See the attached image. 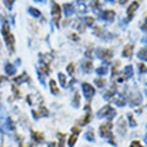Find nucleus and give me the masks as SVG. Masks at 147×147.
Returning a JSON list of instances; mask_svg holds the SVG:
<instances>
[{"instance_id": "25", "label": "nucleus", "mask_w": 147, "mask_h": 147, "mask_svg": "<svg viewBox=\"0 0 147 147\" xmlns=\"http://www.w3.org/2000/svg\"><path fill=\"white\" fill-rule=\"evenodd\" d=\"M24 79H27V80H30V79H28V78H27V75L24 74V75H22V76L16 78V79H15V83H16V84H20V83H23V80H24Z\"/></svg>"}, {"instance_id": "50", "label": "nucleus", "mask_w": 147, "mask_h": 147, "mask_svg": "<svg viewBox=\"0 0 147 147\" xmlns=\"http://www.w3.org/2000/svg\"><path fill=\"white\" fill-rule=\"evenodd\" d=\"M83 1H84V0H79V3H83Z\"/></svg>"}, {"instance_id": "30", "label": "nucleus", "mask_w": 147, "mask_h": 147, "mask_svg": "<svg viewBox=\"0 0 147 147\" xmlns=\"http://www.w3.org/2000/svg\"><path fill=\"white\" fill-rule=\"evenodd\" d=\"M90 118H91V116H90V114H87V115H86L84 118H83V119L79 122V123H80V124H87L90 122Z\"/></svg>"}, {"instance_id": "17", "label": "nucleus", "mask_w": 147, "mask_h": 147, "mask_svg": "<svg viewBox=\"0 0 147 147\" xmlns=\"http://www.w3.org/2000/svg\"><path fill=\"white\" fill-rule=\"evenodd\" d=\"M32 139H35L36 142H43V139H44V136L40 134V132H36L34 131L32 132Z\"/></svg>"}, {"instance_id": "34", "label": "nucleus", "mask_w": 147, "mask_h": 147, "mask_svg": "<svg viewBox=\"0 0 147 147\" xmlns=\"http://www.w3.org/2000/svg\"><path fill=\"white\" fill-rule=\"evenodd\" d=\"M78 9H79V12H82V13H84V12L87 11V8H86V5L83 3L79 4V8H78Z\"/></svg>"}, {"instance_id": "11", "label": "nucleus", "mask_w": 147, "mask_h": 147, "mask_svg": "<svg viewBox=\"0 0 147 147\" xmlns=\"http://www.w3.org/2000/svg\"><path fill=\"white\" fill-rule=\"evenodd\" d=\"M63 11H64L66 16H71L75 12V7H74L72 4H64L63 5Z\"/></svg>"}, {"instance_id": "1", "label": "nucleus", "mask_w": 147, "mask_h": 147, "mask_svg": "<svg viewBox=\"0 0 147 147\" xmlns=\"http://www.w3.org/2000/svg\"><path fill=\"white\" fill-rule=\"evenodd\" d=\"M1 32H3V36H4V39H5V43H7V47H8V50H9V52H13V50H15V47H13L15 39H13V35L9 32V26H8V23L3 24Z\"/></svg>"}, {"instance_id": "13", "label": "nucleus", "mask_w": 147, "mask_h": 147, "mask_svg": "<svg viewBox=\"0 0 147 147\" xmlns=\"http://www.w3.org/2000/svg\"><path fill=\"white\" fill-rule=\"evenodd\" d=\"M138 58H139L140 60L147 62V48H142V50L138 52Z\"/></svg>"}, {"instance_id": "12", "label": "nucleus", "mask_w": 147, "mask_h": 147, "mask_svg": "<svg viewBox=\"0 0 147 147\" xmlns=\"http://www.w3.org/2000/svg\"><path fill=\"white\" fill-rule=\"evenodd\" d=\"M132 48H134L132 44H127V46L124 47V50H123V56L124 58H131L132 56Z\"/></svg>"}, {"instance_id": "36", "label": "nucleus", "mask_w": 147, "mask_h": 147, "mask_svg": "<svg viewBox=\"0 0 147 147\" xmlns=\"http://www.w3.org/2000/svg\"><path fill=\"white\" fill-rule=\"evenodd\" d=\"M95 83H96L98 87H103V86H105V80H103V79H96Z\"/></svg>"}, {"instance_id": "35", "label": "nucleus", "mask_w": 147, "mask_h": 147, "mask_svg": "<svg viewBox=\"0 0 147 147\" xmlns=\"http://www.w3.org/2000/svg\"><path fill=\"white\" fill-rule=\"evenodd\" d=\"M42 72H44L46 75H48V74L51 72L50 68H48V66H47V64H46V66H42Z\"/></svg>"}, {"instance_id": "16", "label": "nucleus", "mask_w": 147, "mask_h": 147, "mask_svg": "<svg viewBox=\"0 0 147 147\" xmlns=\"http://www.w3.org/2000/svg\"><path fill=\"white\" fill-rule=\"evenodd\" d=\"M115 91H116V86L114 84V86H112V87H111V88H110L109 91H107V92L105 94V99H110V98H111L112 95L115 94Z\"/></svg>"}, {"instance_id": "14", "label": "nucleus", "mask_w": 147, "mask_h": 147, "mask_svg": "<svg viewBox=\"0 0 147 147\" xmlns=\"http://www.w3.org/2000/svg\"><path fill=\"white\" fill-rule=\"evenodd\" d=\"M83 70H84V72H91V70H92V62L87 60V62L83 63Z\"/></svg>"}, {"instance_id": "41", "label": "nucleus", "mask_w": 147, "mask_h": 147, "mask_svg": "<svg viewBox=\"0 0 147 147\" xmlns=\"http://www.w3.org/2000/svg\"><path fill=\"white\" fill-rule=\"evenodd\" d=\"M12 90H13V92H15V95H16V96L19 98V96H20V94H19V90L16 88V86H13V87H12Z\"/></svg>"}, {"instance_id": "24", "label": "nucleus", "mask_w": 147, "mask_h": 147, "mask_svg": "<svg viewBox=\"0 0 147 147\" xmlns=\"http://www.w3.org/2000/svg\"><path fill=\"white\" fill-rule=\"evenodd\" d=\"M28 12H30L32 16H35V18H40V11H38L36 8H30Z\"/></svg>"}, {"instance_id": "40", "label": "nucleus", "mask_w": 147, "mask_h": 147, "mask_svg": "<svg viewBox=\"0 0 147 147\" xmlns=\"http://www.w3.org/2000/svg\"><path fill=\"white\" fill-rule=\"evenodd\" d=\"M67 71H68V74H71V75H72V74H74V64H70V66L67 67Z\"/></svg>"}, {"instance_id": "26", "label": "nucleus", "mask_w": 147, "mask_h": 147, "mask_svg": "<svg viewBox=\"0 0 147 147\" xmlns=\"http://www.w3.org/2000/svg\"><path fill=\"white\" fill-rule=\"evenodd\" d=\"M79 102H80V96H79V94H76L75 96H74V107H79Z\"/></svg>"}, {"instance_id": "8", "label": "nucleus", "mask_w": 147, "mask_h": 147, "mask_svg": "<svg viewBox=\"0 0 147 147\" xmlns=\"http://www.w3.org/2000/svg\"><path fill=\"white\" fill-rule=\"evenodd\" d=\"M100 18H102L103 20H106V22L111 23V22H114V18H115V12H114V11H105V12H102Z\"/></svg>"}, {"instance_id": "44", "label": "nucleus", "mask_w": 147, "mask_h": 147, "mask_svg": "<svg viewBox=\"0 0 147 147\" xmlns=\"http://www.w3.org/2000/svg\"><path fill=\"white\" fill-rule=\"evenodd\" d=\"M71 38H72V40H78V39H79L78 35H71Z\"/></svg>"}, {"instance_id": "46", "label": "nucleus", "mask_w": 147, "mask_h": 147, "mask_svg": "<svg viewBox=\"0 0 147 147\" xmlns=\"http://www.w3.org/2000/svg\"><path fill=\"white\" fill-rule=\"evenodd\" d=\"M126 1H127V0H119V3H120V4H124Z\"/></svg>"}, {"instance_id": "3", "label": "nucleus", "mask_w": 147, "mask_h": 147, "mask_svg": "<svg viewBox=\"0 0 147 147\" xmlns=\"http://www.w3.org/2000/svg\"><path fill=\"white\" fill-rule=\"evenodd\" d=\"M82 88H83V92H84L86 99H87V100H91L92 96L95 95V90H94V87L90 84V83H83Z\"/></svg>"}, {"instance_id": "47", "label": "nucleus", "mask_w": 147, "mask_h": 147, "mask_svg": "<svg viewBox=\"0 0 147 147\" xmlns=\"http://www.w3.org/2000/svg\"><path fill=\"white\" fill-rule=\"evenodd\" d=\"M4 80H5V78H0V83H3Z\"/></svg>"}, {"instance_id": "21", "label": "nucleus", "mask_w": 147, "mask_h": 147, "mask_svg": "<svg viewBox=\"0 0 147 147\" xmlns=\"http://www.w3.org/2000/svg\"><path fill=\"white\" fill-rule=\"evenodd\" d=\"M58 78H59V80H60V84L63 86V87H66V84H67V79H66V76H64V74H58Z\"/></svg>"}, {"instance_id": "38", "label": "nucleus", "mask_w": 147, "mask_h": 147, "mask_svg": "<svg viewBox=\"0 0 147 147\" xmlns=\"http://www.w3.org/2000/svg\"><path fill=\"white\" fill-rule=\"evenodd\" d=\"M116 105H118V106H120V107H123V106L126 105V103H124V100H123V99H122V98H120V99H118V100H116Z\"/></svg>"}, {"instance_id": "7", "label": "nucleus", "mask_w": 147, "mask_h": 147, "mask_svg": "<svg viewBox=\"0 0 147 147\" xmlns=\"http://www.w3.org/2000/svg\"><path fill=\"white\" fill-rule=\"evenodd\" d=\"M132 75V67L131 66H127L126 68H124L123 74L120 75V78L118 79V82H124V80H127L128 78H131Z\"/></svg>"}, {"instance_id": "15", "label": "nucleus", "mask_w": 147, "mask_h": 147, "mask_svg": "<svg viewBox=\"0 0 147 147\" xmlns=\"http://www.w3.org/2000/svg\"><path fill=\"white\" fill-rule=\"evenodd\" d=\"M15 71H16L15 66H12V64H9V63L5 66V74H7V75H13Z\"/></svg>"}, {"instance_id": "43", "label": "nucleus", "mask_w": 147, "mask_h": 147, "mask_svg": "<svg viewBox=\"0 0 147 147\" xmlns=\"http://www.w3.org/2000/svg\"><path fill=\"white\" fill-rule=\"evenodd\" d=\"M58 144L55 143V142H51V143H48V147H56Z\"/></svg>"}, {"instance_id": "6", "label": "nucleus", "mask_w": 147, "mask_h": 147, "mask_svg": "<svg viewBox=\"0 0 147 147\" xmlns=\"http://www.w3.org/2000/svg\"><path fill=\"white\" fill-rule=\"evenodd\" d=\"M52 18H54L55 23L59 24V20H60V7L56 3L52 4Z\"/></svg>"}, {"instance_id": "10", "label": "nucleus", "mask_w": 147, "mask_h": 147, "mask_svg": "<svg viewBox=\"0 0 147 147\" xmlns=\"http://www.w3.org/2000/svg\"><path fill=\"white\" fill-rule=\"evenodd\" d=\"M136 8H138V3H136V1H134V3H131V5L128 7V9H127L128 20H131V19H132V16H134V12L136 11Z\"/></svg>"}, {"instance_id": "42", "label": "nucleus", "mask_w": 147, "mask_h": 147, "mask_svg": "<svg viewBox=\"0 0 147 147\" xmlns=\"http://www.w3.org/2000/svg\"><path fill=\"white\" fill-rule=\"evenodd\" d=\"M142 30H143V31H147V18H146V22L142 24Z\"/></svg>"}, {"instance_id": "37", "label": "nucleus", "mask_w": 147, "mask_h": 147, "mask_svg": "<svg viewBox=\"0 0 147 147\" xmlns=\"http://www.w3.org/2000/svg\"><path fill=\"white\" fill-rule=\"evenodd\" d=\"M130 147H143V146L140 144L139 140H134V142L131 143V146H130Z\"/></svg>"}, {"instance_id": "48", "label": "nucleus", "mask_w": 147, "mask_h": 147, "mask_svg": "<svg viewBox=\"0 0 147 147\" xmlns=\"http://www.w3.org/2000/svg\"><path fill=\"white\" fill-rule=\"evenodd\" d=\"M143 43H146L147 44V38H143Z\"/></svg>"}, {"instance_id": "9", "label": "nucleus", "mask_w": 147, "mask_h": 147, "mask_svg": "<svg viewBox=\"0 0 147 147\" xmlns=\"http://www.w3.org/2000/svg\"><path fill=\"white\" fill-rule=\"evenodd\" d=\"M79 132H80V130L78 127L72 128V135H71L70 140H68V146L70 147H74V144H75V142H76V139H78V136H79Z\"/></svg>"}, {"instance_id": "18", "label": "nucleus", "mask_w": 147, "mask_h": 147, "mask_svg": "<svg viewBox=\"0 0 147 147\" xmlns=\"http://www.w3.org/2000/svg\"><path fill=\"white\" fill-rule=\"evenodd\" d=\"M119 124L120 126H118V131H119V134H124V132H126V123H124V120L120 119Z\"/></svg>"}, {"instance_id": "27", "label": "nucleus", "mask_w": 147, "mask_h": 147, "mask_svg": "<svg viewBox=\"0 0 147 147\" xmlns=\"http://www.w3.org/2000/svg\"><path fill=\"white\" fill-rule=\"evenodd\" d=\"M13 128H15L13 122H12L11 118H8V119H7V130H9V131H11V130H13Z\"/></svg>"}, {"instance_id": "45", "label": "nucleus", "mask_w": 147, "mask_h": 147, "mask_svg": "<svg viewBox=\"0 0 147 147\" xmlns=\"http://www.w3.org/2000/svg\"><path fill=\"white\" fill-rule=\"evenodd\" d=\"M34 1H36V3H46V0H34Z\"/></svg>"}, {"instance_id": "20", "label": "nucleus", "mask_w": 147, "mask_h": 147, "mask_svg": "<svg viewBox=\"0 0 147 147\" xmlns=\"http://www.w3.org/2000/svg\"><path fill=\"white\" fill-rule=\"evenodd\" d=\"M50 86H51V92L52 94H59V90H58V87H56V83H55V80H51L50 82Z\"/></svg>"}, {"instance_id": "5", "label": "nucleus", "mask_w": 147, "mask_h": 147, "mask_svg": "<svg viewBox=\"0 0 147 147\" xmlns=\"http://www.w3.org/2000/svg\"><path fill=\"white\" fill-rule=\"evenodd\" d=\"M111 128H112V123H105L100 126V135L102 136H111Z\"/></svg>"}, {"instance_id": "28", "label": "nucleus", "mask_w": 147, "mask_h": 147, "mask_svg": "<svg viewBox=\"0 0 147 147\" xmlns=\"http://www.w3.org/2000/svg\"><path fill=\"white\" fill-rule=\"evenodd\" d=\"M86 139H88L90 142H94V132H92V130H90V131L86 134Z\"/></svg>"}, {"instance_id": "32", "label": "nucleus", "mask_w": 147, "mask_h": 147, "mask_svg": "<svg viewBox=\"0 0 147 147\" xmlns=\"http://www.w3.org/2000/svg\"><path fill=\"white\" fill-rule=\"evenodd\" d=\"M59 135V147H63V144H64V135L63 134H58Z\"/></svg>"}, {"instance_id": "51", "label": "nucleus", "mask_w": 147, "mask_h": 147, "mask_svg": "<svg viewBox=\"0 0 147 147\" xmlns=\"http://www.w3.org/2000/svg\"><path fill=\"white\" fill-rule=\"evenodd\" d=\"M109 1H110V3H112V1H115V0H109Z\"/></svg>"}, {"instance_id": "19", "label": "nucleus", "mask_w": 147, "mask_h": 147, "mask_svg": "<svg viewBox=\"0 0 147 147\" xmlns=\"http://www.w3.org/2000/svg\"><path fill=\"white\" fill-rule=\"evenodd\" d=\"M140 102H142V96L140 95H136V96H134L130 100V103H131V106H136V105H139Z\"/></svg>"}, {"instance_id": "31", "label": "nucleus", "mask_w": 147, "mask_h": 147, "mask_svg": "<svg viewBox=\"0 0 147 147\" xmlns=\"http://www.w3.org/2000/svg\"><path fill=\"white\" fill-rule=\"evenodd\" d=\"M84 23L87 24V26H92L94 24V18H90V16H87L84 19Z\"/></svg>"}, {"instance_id": "49", "label": "nucleus", "mask_w": 147, "mask_h": 147, "mask_svg": "<svg viewBox=\"0 0 147 147\" xmlns=\"http://www.w3.org/2000/svg\"><path fill=\"white\" fill-rule=\"evenodd\" d=\"M144 140H146V143H147V135H146V136H144Z\"/></svg>"}, {"instance_id": "22", "label": "nucleus", "mask_w": 147, "mask_h": 147, "mask_svg": "<svg viewBox=\"0 0 147 147\" xmlns=\"http://www.w3.org/2000/svg\"><path fill=\"white\" fill-rule=\"evenodd\" d=\"M107 71H109V68H107V66L105 64V66H102V67H99V68H98L96 74H98V75H105Z\"/></svg>"}, {"instance_id": "2", "label": "nucleus", "mask_w": 147, "mask_h": 147, "mask_svg": "<svg viewBox=\"0 0 147 147\" xmlns=\"http://www.w3.org/2000/svg\"><path fill=\"white\" fill-rule=\"evenodd\" d=\"M106 116H107L109 119H111V118L115 116V111H114V109H111L110 106H105L100 111L98 112V118H106Z\"/></svg>"}, {"instance_id": "29", "label": "nucleus", "mask_w": 147, "mask_h": 147, "mask_svg": "<svg viewBox=\"0 0 147 147\" xmlns=\"http://www.w3.org/2000/svg\"><path fill=\"white\" fill-rule=\"evenodd\" d=\"M128 122H130V126H131V127H135L136 126V122L134 120V116H132L131 114H128Z\"/></svg>"}, {"instance_id": "33", "label": "nucleus", "mask_w": 147, "mask_h": 147, "mask_svg": "<svg viewBox=\"0 0 147 147\" xmlns=\"http://www.w3.org/2000/svg\"><path fill=\"white\" fill-rule=\"evenodd\" d=\"M12 3H13V0H4V4H5V7H7L8 9L12 8Z\"/></svg>"}, {"instance_id": "23", "label": "nucleus", "mask_w": 147, "mask_h": 147, "mask_svg": "<svg viewBox=\"0 0 147 147\" xmlns=\"http://www.w3.org/2000/svg\"><path fill=\"white\" fill-rule=\"evenodd\" d=\"M91 7L95 12H99V7H100V4H99V0H92V4H91Z\"/></svg>"}, {"instance_id": "39", "label": "nucleus", "mask_w": 147, "mask_h": 147, "mask_svg": "<svg viewBox=\"0 0 147 147\" xmlns=\"http://www.w3.org/2000/svg\"><path fill=\"white\" fill-rule=\"evenodd\" d=\"M139 71H140V72H147L146 66H144V64H140V63H139Z\"/></svg>"}, {"instance_id": "4", "label": "nucleus", "mask_w": 147, "mask_h": 147, "mask_svg": "<svg viewBox=\"0 0 147 147\" xmlns=\"http://www.w3.org/2000/svg\"><path fill=\"white\" fill-rule=\"evenodd\" d=\"M96 55L98 58L102 59V60H110V59L112 58V51L111 50H106V48H99V50L96 51Z\"/></svg>"}]
</instances>
